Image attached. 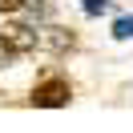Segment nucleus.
I'll list each match as a JSON object with an SVG mask.
<instances>
[{
    "label": "nucleus",
    "instance_id": "1",
    "mask_svg": "<svg viewBox=\"0 0 133 133\" xmlns=\"http://www.w3.org/2000/svg\"><path fill=\"white\" fill-rule=\"evenodd\" d=\"M69 97H73V89H69V81L65 77H49V81H41L32 89V105H41V109H61V105H69Z\"/></svg>",
    "mask_w": 133,
    "mask_h": 133
},
{
    "label": "nucleus",
    "instance_id": "2",
    "mask_svg": "<svg viewBox=\"0 0 133 133\" xmlns=\"http://www.w3.org/2000/svg\"><path fill=\"white\" fill-rule=\"evenodd\" d=\"M4 36H8V44H12L16 52H32V49H36V32H32V28L12 24V28H4Z\"/></svg>",
    "mask_w": 133,
    "mask_h": 133
},
{
    "label": "nucleus",
    "instance_id": "3",
    "mask_svg": "<svg viewBox=\"0 0 133 133\" xmlns=\"http://www.w3.org/2000/svg\"><path fill=\"white\" fill-rule=\"evenodd\" d=\"M44 41L52 44V49H73V32H65V28H49V32H44Z\"/></svg>",
    "mask_w": 133,
    "mask_h": 133
},
{
    "label": "nucleus",
    "instance_id": "4",
    "mask_svg": "<svg viewBox=\"0 0 133 133\" xmlns=\"http://www.w3.org/2000/svg\"><path fill=\"white\" fill-rule=\"evenodd\" d=\"M113 36L117 41H133V16H117L113 20Z\"/></svg>",
    "mask_w": 133,
    "mask_h": 133
},
{
    "label": "nucleus",
    "instance_id": "5",
    "mask_svg": "<svg viewBox=\"0 0 133 133\" xmlns=\"http://www.w3.org/2000/svg\"><path fill=\"white\" fill-rule=\"evenodd\" d=\"M12 61H16V49H12V44H8V36L0 32V69H8Z\"/></svg>",
    "mask_w": 133,
    "mask_h": 133
},
{
    "label": "nucleus",
    "instance_id": "6",
    "mask_svg": "<svg viewBox=\"0 0 133 133\" xmlns=\"http://www.w3.org/2000/svg\"><path fill=\"white\" fill-rule=\"evenodd\" d=\"M81 8L89 12V16H101V12H109V0H85Z\"/></svg>",
    "mask_w": 133,
    "mask_h": 133
},
{
    "label": "nucleus",
    "instance_id": "7",
    "mask_svg": "<svg viewBox=\"0 0 133 133\" xmlns=\"http://www.w3.org/2000/svg\"><path fill=\"white\" fill-rule=\"evenodd\" d=\"M16 8H24V0H0V12H16Z\"/></svg>",
    "mask_w": 133,
    "mask_h": 133
}]
</instances>
